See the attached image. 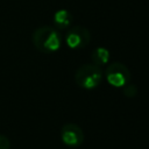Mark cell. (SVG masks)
Wrapping results in <instances>:
<instances>
[{
    "label": "cell",
    "instance_id": "cell-1",
    "mask_svg": "<svg viewBox=\"0 0 149 149\" xmlns=\"http://www.w3.org/2000/svg\"><path fill=\"white\" fill-rule=\"evenodd\" d=\"M33 45L43 54H54L61 49L62 35L58 29L51 26H42L34 30L31 35Z\"/></svg>",
    "mask_w": 149,
    "mask_h": 149
},
{
    "label": "cell",
    "instance_id": "cell-2",
    "mask_svg": "<svg viewBox=\"0 0 149 149\" xmlns=\"http://www.w3.org/2000/svg\"><path fill=\"white\" fill-rule=\"evenodd\" d=\"M102 70L100 66L90 63L79 66L74 72V83L83 90H94L102 80Z\"/></svg>",
    "mask_w": 149,
    "mask_h": 149
},
{
    "label": "cell",
    "instance_id": "cell-3",
    "mask_svg": "<svg viewBox=\"0 0 149 149\" xmlns=\"http://www.w3.org/2000/svg\"><path fill=\"white\" fill-rule=\"evenodd\" d=\"M130 77L132 74L129 69L121 62H113L105 70V78L107 83L116 88H121L128 84L130 81Z\"/></svg>",
    "mask_w": 149,
    "mask_h": 149
},
{
    "label": "cell",
    "instance_id": "cell-4",
    "mask_svg": "<svg viewBox=\"0 0 149 149\" xmlns=\"http://www.w3.org/2000/svg\"><path fill=\"white\" fill-rule=\"evenodd\" d=\"M91 42L90 30L80 24L71 27L65 34V43L70 49L79 50L86 48Z\"/></svg>",
    "mask_w": 149,
    "mask_h": 149
},
{
    "label": "cell",
    "instance_id": "cell-5",
    "mask_svg": "<svg viewBox=\"0 0 149 149\" xmlns=\"http://www.w3.org/2000/svg\"><path fill=\"white\" fill-rule=\"evenodd\" d=\"M84 130L76 123H65L61 128V140L66 147H80L84 142Z\"/></svg>",
    "mask_w": 149,
    "mask_h": 149
},
{
    "label": "cell",
    "instance_id": "cell-6",
    "mask_svg": "<svg viewBox=\"0 0 149 149\" xmlns=\"http://www.w3.org/2000/svg\"><path fill=\"white\" fill-rule=\"evenodd\" d=\"M52 22L57 29H66L73 22V15L68 9H58L54 13Z\"/></svg>",
    "mask_w": 149,
    "mask_h": 149
},
{
    "label": "cell",
    "instance_id": "cell-7",
    "mask_svg": "<svg viewBox=\"0 0 149 149\" xmlns=\"http://www.w3.org/2000/svg\"><path fill=\"white\" fill-rule=\"evenodd\" d=\"M91 59H92V63L98 66L105 65L111 59V52L105 47H97L91 54Z\"/></svg>",
    "mask_w": 149,
    "mask_h": 149
},
{
    "label": "cell",
    "instance_id": "cell-8",
    "mask_svg": "<svg viewBox=\"0 0 149 149\" xmlns=\"http://www.w3.org/2000/svg\"><path fill=\"white\" fill-rule=\"evenodd\" d=\"M122 88V93L125 97L127 98H134L136 94H137V88H136V85L134 84H130V81L128 84H126Z\"/></svg>",
    "mask_w": 149,
    "mask_h": 149
},
{
    "label": "cell",
    "instance_id": "cell-9",
    "mask_svg": "<svg viewBox=\"0 0 149 149\" xmlns=\"http://www.w3.org/2000/svg\"><path fill=\"white\" fill-rule=\"evenodd\" d=\"M0 149H10L9 139L2 134H0Z\"/></svg>",
    "mask_w": 149,
    "mask_h": 149
}]
</instances>
